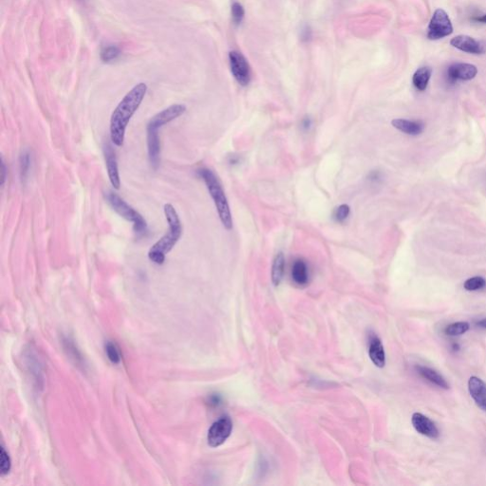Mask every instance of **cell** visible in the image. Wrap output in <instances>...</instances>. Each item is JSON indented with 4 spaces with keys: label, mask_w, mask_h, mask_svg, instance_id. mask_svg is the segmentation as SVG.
I'll return each mask as SVG.
<instances>
[{
    "label": "cell",
    "mask_w": 486,
    "mask_h": 486,
    "mask_svg": "<svg viewBox=\"0 0 486 486\" xmlns=\"http://www.w3.org/2000/svg\"><path fill=\"white\" fill-rule=\"evenodd\" d=\"M231 71L236 82L240 85H248L251 82V68L245 57L238 51L233 50L229 53Z\"/></svg>",
    "instance_id": "cell-6"
},
{
    "label": "cell",
    "mask_w": 486,
    "mask_h": 486,
    "mask_svg": "<svg viewBox=\"0 0 486 486\" xmlns=\"http://www.w3.org/2000/svg\"><path fill=\"white\" fill-rule=\"evenodd\" d=\"M351 213V208L347 204H341L338 206L335 211V218L337 222H344L349 218Z\"/></svg>",
    "instance_id": "cell-27"
},
{
    "label": "cell",
    "mask_w": 486,
    "mask_h": 486,
    "mask_svg": "<svg viewBox=\"0 0 486 486\" xmlns=\"http://www.w3.org/2000/svg\"><path fill=\"white\" fill-rule=\"evenodd\" d=\"M469 329L470 325L468 322L459 321V322H455V323L448 325L444 330V334L446 336H462V335H465V333H467L469 331Z\"/></svg>",
    "instance_id": "cell-21"
},
{
    "label": "cell",
    "mask_w": 486,
    "mask_h": 486,
    "mask_svg": "<svg viewBox=\"0 0 486 486\" xmlns=\"http://www.w3.org/2000/svg\"><path fill=\"white\" fill-rule=\"evenodd\" d=\"M148 151L152 168L155 169L158 168L160 165V154H161L159 128L149 123L148 125Z\"/></svg>",
    "instance_id": "cell-9"
},
{
    "label": "cell",
    "mask_w": 486,
    "mask_h": 486,
    "mask_svg": "<svg viewBox=\"0 0 486 486\" xmlns=\"http://www.w3.org/2000/svg\"><path fill=\"white\" fill-rule=\"evenodd\" d=\"M164 212L168 223V232L148 251V258L158 265L164 264L167 254L175 247L183 235V225L175 207L167 203L164 207Z\"/></svg>",
    "instance_id": "cell-2"
},
{
    "label": "cell",
    "mask_w": 486,
    "mask_h": 486,
    "mask_svg": "<svg viewBox=\"0 0 486 486\" xmlns=\"http://www.w3.org/2000/svg\"><path fill=\"white\" fill-rule=\"evenodd\" d=\"M411 422L415 430L421 435L427 437L429 439H438L440 437V431L433 421L426 417L425 415L416 412L412 415Z\"/></svg>",
    "instance_id": "cell-8"
},
{
    "label": "cell",
    "mask_w": 486,
    "mask_h": 486,
    "mask_svg": "<svg viewBox=\"0 0 486 486\" xmlns=\"http://www.w3.org/2000/svg\"><path fill=\"white\" fill-rule=\"evenodd\" d=\"M285 271V257L282 253H278L274 260L272 268V280L275 286L281 282Z\"/></svg>",
    "instance_id": "cell-20"
},
{
    "label": "cell",
    "mask_w": 486,
    "mask_h": 486,
    "mask_svg": "<svg viewBox=\"0 0 486 486\" xmlns=\"http://www.w3.org/2000/svg\"><path fill=\"white\" fill-rule=\"evenodd\" d=\"M292 277L298 285H306L309 281V269L306 262L302 259H297L294 262L292 268Z\"/></svg>",
    "instance_id": "cell-18"
},
{
    "label": "cell",
    "mask_w": 486,
    "mask_h": 486,
    "mask_svg": "<svg viewBox=\"0 0 486 486\" xmlns=\"http://www.w3.org/2000/svg\"><path fill=\"white\" fill-rule=\"evenodd\" d=\"M369 357L373 364L378 368H384L386 364V354L381 340L376 336L369 338Z\"/></svg>",
    "instance_id": "cell-15"
},
{
    "label": "cell",
    "mask_w": 486,
    "mask_h": 486,
    "mask_svg": "<svg viewBox=\"0 0 486 486\" xmlns=\"http://www.w3.org/2000/svg\"><path fill=\"white\" fill-rule=\"evenodd\" d=\"M197 173L204 182L211 198L214 201L221 223L227 230H231L233 227V220L229 203L217 176L208 168H201Z\"/></svg>",
    "instance_id": "cell-3"
},
{
    "label": "cell",
    "mask_w": 486,
    "mask_h": 486,
    "mask_svg": "<svg viewBox=\"0 0 486 486\" xmlns=\"http://www.w3.org/2000/svg\"><path fill=\"white\" fill-rule=\"evenodd\" d=\"M104 153H105L106 166V169H107V174H108L110 184L115 189L118 190V189H120V186H121V180H120L117 157H116L115 151L113 150V148L110 145L107 144L104 148Z\"/></svg>",
    "instance_id": "cell-11"
},
{
    "label": "cell",
    "mask_w": 486,
    "mask_h": 486,
    "mask_svg": "<svg viewBox=\"0 0 486 486\" xmlns=\"http://www.w3.org/2000/svg\"><path fill=\"white\" fill-rule=\"evenodd\" d=\"M486 286V278H484L483 276H473V277H471V278H468V279L465 282V284H464V288H465L466 291H469V292H475V291H479V290L484 289Z\"/></svg>",
    "instance_id": "cell-23"
},
{
    "label": "cell",
    "mask_w": 486,
    "mask_h": 486,
    "mask_svg": "<svg viewBox=\"0 0 486 486\" xmlns=\"http://www.w3.org/2000/svg\"><path fill=\"white\" fill-rule=\"evenodd\" d=\"M415 369L417 370V372L423 379H425L429 383L439 386L441 388H444V389L449 388V385L446 382V380L435 369L428 368V367H424V366H420V365L416 366Z\"/></svg>",
    "instance_id": "cell-17"
},
{
    "label": "cell",
    "mask_w": 486,
    "mask_h": 486,
    "mask_svg": "<svg viewBox=\"0 0 486 486\" xmlns=\"http://www.w3.org/2000/svg\"><path fill=\"white\" fill-rule=\"evenodd\" d=\"M478 73V69L474 65L466 63H456L453 64L447 69L448 78L451 81H469L475 78Z\"/></svg>",
    "instance_id": "cell-14"
},
{
    "label": "cell",
    "mask_w": 486,
    "mask_h": 486,
    "mask_svg": "<svg viewBox=\"0 0 486 486\" xmlns=\"http://www.w3.org/2000/svg\"><path fill=\"white\" fill-rule=\"evenodd\" d=\"M452 33V24L448 15L443 9H437L428 25V39L438 40L446 37Z\"/></svg>",
    "instance_id": "cell-5"
},
{
    "label": "cell",
    "mask_w": 486,
    "mask_h": 486,
    "mask_svg": "<svg viewBox=\"0 0 486 486\" xmlns=\"http://www.w3.org/2000/svg\"><path fill=\"white\" fill-rule=\"evenodd\" d=\"M473 20H474L475 22H479V23H484V24H486V15H484V16H480V17H473Z\"/></svg>",
    "instance_id": "cell-31"
},
{
    "label": "cell",
    "mask_w": 486,
    "mask_h": 486,
    "mask_svg": "<svg viewBox=\"0 0 486 486\" xmlns=\"http://www.w3.org/2000/svg\"><path fill=\"white\" fill-rule=\"evenodd\" d=\"M477 326H479L482 329H486V318L482 319L479 322H477Z\"/></svg>",
    "instance_id": "cell-32"
},
{
    "label": "cell",
    "mask_w": 486,
    "mask_h": 486,
    "mask_svg": "<svg viewBox=\"0 0 486 486\" xmlns=\"http://www.w3.org/2000/svg\"><path fill=\"white\" fill-rule=\"evenodd\" d=\"M0 469L1 474L6 475L9 473L11 469V460L8 455V453L5 451L4 447H1V453H0Z\"/></svg>",
    "instance_id": "cell-28"
},
{
    "label": "cell",
    "mask_w": 486,
    "mask_h": 486,
    "mask_svg": "<svg viewBox=\"0 0 486 486\" xmlns=\"http://www.w3.org/2000/svg\"><path fill=\"white\" fill-rule=\"evenodd\" d=\"M231 12H232L233 21L235 22V25H239L244 18V9L242 5L238 2H234L232 4Z\"/></svg>",
    "instance_id": "cell-26"
},
{
    "label": "cell",
    "mask_w": 486,
    "mask_h": 486,
    "mask_svg": "<svg viewBox=\"0 0 486 486\" xmlns=\"http://www.w3.org/2000/svg\"><path fill=\"white\" fill-rule=\"evenodd\" d=\"M230 164L234 165V164H238V158L237 157H235V156H232L231 159H230Z\"/></svg>",
    "instance_id": "cell-33"
},
{
    "label": "cell",
    "mask_w": 486,
    "mask_h": 486,
    "mask_svg": "<svg viewBox=\"0 0 486 486\" xmlns=\"http://www.w3.org/2000/svg\"><path fill=\"white\" fill-rule=\"evenodd\" d=\"M185 111H186V106L185 105H180V104L172 105L168 108H166L163 111L156 114L149 121V124L157 127L158 128H161L162 127H164L165 125H167L170 122H172L173 120L182 116Z\"/></svg>",
    "instance_id": "cell-10"
},
{
    "label": "cell",
    "mask_w": 486,
    "mask_h": 486,
    "mask_svg": "<svg viewBox=\"0 0 486 486\" xmlns=\"http://www.w3.org/2000/svg\"><path fill=\"white\" fill-rule=\"evenodd\" d=\"M431 73L432 69L429 67H422L418 68L412 78L414 86L420 91L425 90L429 83Z\"/></svg>",
    "instance_id": "cell-19"
},
{
    "label": "cell",
    "mask_w": 486,
    "mask_h": 486,
    "mask_svg": "<svg viewBox=\"0 0 486 486\" xmlns=\"http://www.w3.org/2000/svg\"><path fill=\"white\" fill-rule=\"evenodd\" d=\"M6 174H7V169L5 167L3 159H1V168H0V179H1V185H4L6 181Z\"/></svg>",
    "instance_id": "cell-29"
},
{
    "label": "cell",
    "mask_w": 486,
    "mask_h": 486,
    "mask_svg": "<svg viewBox=\"0 0 486 486\" xmlns=\"http://www.w3.org/2000/svg\"><path fill=\"white\" fill-rule=\"evenodd\" d=\"M470 396L476 404L486 412V383L477 376L470 377L468 381Z\"/></svg>",
    "instance_id": "cell-13"
},
{
    "label": "cell",
    "mask_w": 486,
    "mask_h": 486,
    "mask_svg": "<svg viewBox=\"0 0 486 486\" xmlns=\"http://www.w3.org/2000/svg\"><path fill=\"white\" fill-rule=\"evenodd\" d=\"M148 91L145 83L136 85L134 87L119 103L112 112L109 124L111 143L118 148H122L126 139L127 127L130 119L140 107Z\"/></svg>",
    "instance_id": "cell-1"
},
{
    "label": "cell",
    "mask_w": 486,
    "mask_h": 486,
    "mask_svg": "<svg viewBox=\"0 0 486 486\" xmlns=\"http://www.w3.org/2000/svg\"><path fill=\"white\" fill-rule=\"evenodd\" d=\"M31 167V158L29 152H23L20 156V175L21 179L25 180L29 174V169Z\"/></svg>",
    "instance_id": "cell-24"
},
{
    "label": "cell",
    "mask_w": 486,
    "mask_h": 486,
    "mask_svg": "<svg viewBox=\"0 0 486 486\" xmlns=\"http://www.w3.org/2000/svg\"><path fill=\"white\" fill-rule=\"evenodd\" d=\"M233 429L232 421L227 417H221L215 422L208 431V444L211 447H218L221 445L230 436Z\"/></svg>",
    "instance_id": "cell-7"
},
{
    "label": "cell",
    "mask_w": 486,
    "mask_h": 486,
    "mask_svg": "<svg viewBox=\"0 0 486 486\" xmlns=\"http://www.w3.org/2000/svg\"><path fill=\"white\" fill-rule=\"evenodd\" d=\"M310 37H311V31L308 29V27H306V29L303 30L302 32V39L308 40Z\"/></svg>",
    "instance_id": "cell-30"
},
{
    "label": "cell",
    "mask_w": 486,
    "mask_h": 486,
    "mask_svg": "<svg viewBox=\"0 0 486 486\" xmlns=\"http://www.w3.org/2000/svg\"><path fill=\"white\" fill-rule=\"evenodd\" d=\"M450 45L458 50L472 54H483L486 51V48L482 43L467 35H458L454 37L450 41Z\"/></svg>",
    "instance_id": "cell-12"
},
{
    "label": "cell",
    "mask_w": 486,
    "mask_h": 486,
    "mask_svg": "<svg viewBox=\"0 0 486 486\" xmlns=\"http://www.w3.org/2000/svg\"><path fill=\"white\" fill-rule=\"evenodd\" d=\"M106 199L119 216L127 219V221H130L133 224V230L136 235H143L146 234V232L148 231L147 221L132 206L123 200L116 193H113L111 191L106 195Z\"/></svg>",
    "instance_id": "cell-4"
},
{
    "label": "cell",
    "mask_w": 486,
    "mask_h": 486,
    "mask_svg": "<svg viewBox=\"0 0 486 486\" xmlns=\"http://www.w3.org/2000/svg\"><path fill=\"white\" fill-rule=\"evenodd\" d=\"M121 51L117 46L108 45L101 51V59L105 63H110L117 59Z\"/></svg>",
    "instance_id": "cell-22"
},
{
    "label": "cell",
    "mask_w": 486,
    "mask_h": 486,
    "mask_svg": "<svg viewBox=\"0 0 486 486\" xmlns=\"http://www.w3.org/2000/svg\"><path fill=\"white\" fill-rule=\"evenodd\" d=\"M106 355L111 363H113V364L120 363L121 356H120V353H119L116 346L113 343L107 342L106 344Z\"/></svg>",
    "instance_id": "cell-25"
},
{
    "label": "cell",
    "mask_w": 486,
    "mask_h": 486,
    "mask_svg": "<svg viewBox=\"0 0 486 486\" xmlns=\"http://www.w3.org/2000/svg\"><path fill=\"white\" fill-rule=\"evenodd\" d=\"M392 126L398 130L407 135L416 136L419 135L424 129V124L421 121H410L405 119H395L391 122Z\"/></svg>",
    "instance_id": "cell-16"
}]
</instances>
